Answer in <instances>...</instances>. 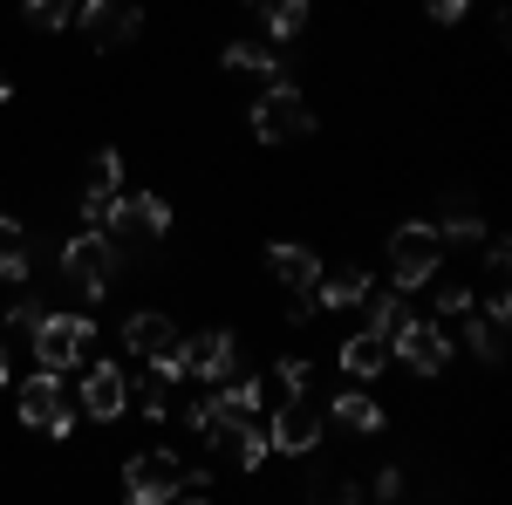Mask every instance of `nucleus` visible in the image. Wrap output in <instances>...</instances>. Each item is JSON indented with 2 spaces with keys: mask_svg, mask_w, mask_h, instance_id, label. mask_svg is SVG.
Returning a JSON list of instances; mask_svg holds the SVG:
<instances>
[{
  "mask_svg": "<svg viewBox=\"0 0 512 505\" xmlns=\"http://www.w3.org/2000/svg\"><path fill=\"white\" fill-rule=\"evenodd\" d=\"M246 123H253L260 144H301V137L315 130V110H308V96H301L287 76H274L260 96H253V117Z\"/></svg>",
  "mask_w": 512,
  "mask_h": 505,
  "instance_id": "obj_1",
  "label": "nucleus"
},
{
  "mask_svg": "<svg viewBox=\"0 0 512 505\" xmlns=\"http://www.w3.org/2000/svg\"><path fill=\"white\" fill-rule=\"evenodd\" d=\"M192 485V465L178 458V451H137L130 465H123V505H171L178 492Z\"/></svg>",
  "mask_w": 512,
  "mask_h": 505,
  "instance_id": "obj_2",
  "label": "nucleus"
},
{
  "mask_svg": "<svg viewBox=\"0 0 512 505\" xmlns=\"http://www.w3.org/2000/svg\"><path fill=\"white\" fill-rule=\"evenodd\" d=\"M437 267H444V239H437L431 219H410V226H396V233H390V280H396V294L431 287Z\"/></svg>",
  "mask_w": 512,
  "mask_h": 505,
  "instance_id": "obj_3",
  "label": "nucleus"
},
{
  "mask_svg": "<svg viewBox=\"0 0 512 505\" xmlns=\"http://www.w3.org/2000/svg\"><path fill=\"white\" fill-rule=\"evenodd\" d=\"M89 349H96V321H89V314H41L35 321V362L48 369V376L82 369Z\"/></svg>",
  "mask_w": 512,
  "mask_h": 505,
  "instance_id": "obj_4",
  "label": "nucleus"
},
{
  "mask_svg": "<svg viewBox=\"0 0 512 505\" xmlns=\"http://www.w3.org/2000/svg\"><path fill=\"white\" fill-rule=\"evenodd\" d=\"M117 267H123V246H117L110 233H89V226H82V233L62 246V273L76 280L89 301H96V294L110 287V273H117Z\"/></svg>",
  "mask_w": 512,
  "mask_h": 505,
  "instance_id": "obj_5",
  "label": "nucleus"
},
{
  "mask_svg": "<svg viewBox=\"0 0 512 505\" xmlns=\"http://www.w3.org/2000/svg\"><path fill=\"white\" fill-rule=\"evenodd\" d=\"M103 233L117 239V246H130V239H164V233H171V198H158V192H117V198H110Z\"/></svg>",
  "mask_w": 512,
  "mask_h": 505,
  "instance_id": "obj_6",
  "label": "nucleus"
},
{
  "mask_svg": "<svg viewBox=\"0 0 512 505\" xmlns=\"http://www.w3.org/2000/svg\"><path fill=\"white\" fill-rule=\"evenodd\" d=\"M267 267H274V280L280 287H287V294H294V321H308V294H315V280H321V253L315 246H301V239H274V246H267Z\"/></svg>",
  "mask_w": 512,
  "mask_h": 505,
  "instance_id": "obj_7",
  "label": "nucleus"
},
{
  "mask_svg": "<svg viewBox=\"0 0 512 505\" xmlns=\"http://www.w3.org/2000/svg\"><path fill=\"white\" fill-rule=\"evenodd\" d=\"M21 424L28 430H41V437H69L76 430V403L62 396V376H28L21 383Z\"/></svg>",
  "mask_w": 512,
  "mask_h": 505,
  "instance_id": "obj_8",
  "label": "nucleus"
},
{
  "mask_svg": "<svg viewBox=\"0 0 512 505\" xmlns=\"http://www.w3.org/2000/svg\"><path fill=\"white\" fill-rule=\"evenodd\" d=\"M458 335L472 342V355L485 362V369H499V362H506V335H512V294H506V287H492V301L465 314Z\"/></svg>",
  "mask_w": 512,
  "mask_h": 505,
  "instance_id": "obj_9",
  "label": "nucleus"
},
{
  "mask_svg": "<svg viewBox=\"0 0 512 505\" xmlns=\"http://www.w3.org/2000/svg\"><path fill=\"white\" fill-rule=\"evenodd\" d=\"M390 355L410 362V376H437V369L451 362V335H444L437 321H417V314H410V321L390 335Z\"/></svg>",
  "mask_w": 512,
  "mask_h": 505,
  "instance_id": "obj_10",
  "label": "nucleus"
},
{
  "mask_svg": "<svg viewBox=\"0 0 512 505\" xmlns=\"http://www.w3.org/2000/svg\"><path fill=\"white\" fill-rule=\"evenodd\" d=\"M82 410H89V424H117L123 410H130L123 362H82Z\"/></svg>",
  "mask_w": 512,
  "mask_h": 505,
  "instance_id": "obj_11",
  "label": "nucleus"
},
{
  "mask_svg": "<svg viewBox=\"0 0 512 505\" xmlns=\"http://www.w3.org/2000/svg\"><path fill=\"white\" fill-rule=\"evenodd\" d=\"M76 21L96 48H130L144 35V7H117V0H76Z\"/></svg>",
  "mask_w": 512,
  "mask_h": 505,
  "instance_id": "obj_12",
  "label": "nucleus"
},
{
  "mask_svg": "<svg viewBox=\"0 0 512 505\" xmlns=\"http://www.w3.org/2000/svg\"><path fill=\"white\" fill-rule=\"evenodd\" d=\"M185 376H198V383H233L239 376V335L233 328L192 335V342H185Z\"/></svg>",
  "mask_w": 512,
  "mask_h": 505,
  "instance_id": "obj_13",
  "label": "nucleus"
},
{
  "mask_svg": "<svg viewBox=\"0 0 512 505\" xmlns=\"http://www.w3.org/2000/svg\"><path fill=\"white\" fill-rule=\"evenodd\" d=\"M267 417V396H260V383L253 376H233V383H219V396L205 403V437L212 430H246Z\"/></svg>",
  "mask_w": 512,
  "mask_h": 505,
  "instance_id": "obj_14",
  "label": "nucleus"
},
{
  "mask_svg": "<svg viewBox=\"0 0 512 505\" xmlns=\"http://www.w3.org/2000/svg\"><path fill=\"white\" fill-rule=\"evenodd\" d=\"M267 444H274V451H287V458H308V451L321 444L315 403H308V396H287V403L274 410V424H267Z\"/></svg>",
  "mask_w": 512,
  "mask_h": 505,
  "instance_id": "obj_15",
  "label": "nucleus"
},
{
  "mask_svg": "<svg viewBox=\"0 0 512 505\" xmlns=\"http://www.w3.org/2000/svg\"><path fill=\"white\" fill-rule=\"evenodd\" d=\"M123 192V157L117 151H96L89 157V178H82V226L89 233H103V219H110V198Z\"/></svg>",
  "mask_w": 512,
  "mask_h": 505,
  "instance_id": "obj_16",
  "label": "nucleus"
},
{
  "mask_svg": "<svg viewBox=\"0 0 512 505\" xmlns=\"http://www.w3.org/2000/svg\"><path fill=\"white\" fill-rule=\"evenodd\" d=\"M178 342H185V335H178V321L158 314V308H137L130 321H123V349L137 355V362H158V355H171Z\"/></svg>",
  "mask_w": 512,
  "mask_h": 505,
  "instance_id": "obj_17",
  "label": "nucleus"
},
{
  "mask_svg": "<svg viewBox=\"0 0 512 505\" xmlns=\"http://www.w3.org/2000/svg\"><path fill=\"white\" fill-rule=\"evenodd\" d=\"M205 444L219 451V465H226V471H260V465H267V451H274L260 424H246V430H212Z\"/></svg>",
  "mask_w": 512,
  "mask_h": 505,
  "instance_id": "obj_18",
  "label": "nucleus"
},
{
  "mask_svg": "<svg viewBox=\"0 0 512 505\" xmlns=\"http://www.w3.org/2000/svg\"><path fill=\"white\" fill-rule=\"evenodd\" d=\"M410 301H403V294H396V287H369V301H362V335H376V342H390L396 328H403V321H410Z\"/></svg>",
  "mask_w": 512,
  "mask_h": 505,
  "instance_id": "obj_19",
  "label": "nucleus"
},
{
  "mask_svg": "<svg viewBox=\"0 0 512 505\" xmlns=\"http://www.w3.org/2000/svg\"><path fill=\"white\" fill-rule=\"evenodd\" d=\"M355 301H369V273H362V267L321 273L315 294H308V308H355Z\"/></svg>",
  "mask_w": 512,
  "mask_h": 505,
  "instance_id": "obj_20",
  "label": "nucleus"
},
{
  "mask_svg": "<svg viewBox=\"0 0 512 505\" xmlns=\"http://www.w3.org/2000/svg\"><path fill=\"white\" fill-rule=\"evenodd\" d=\"M437 239H444V246H478V239H485V219H478V205H472L465 192H451V198H444Z\"/></svg>",
  "mask_w": 512,
  "mask_h": 505,
  "instance_id": "obj_21",
  "label": "nucleus"
},
{
  "mask_svg": "<svg viewBox=\"0 0 512 505\" xmlns=\"http://www.w3.org/2000/svg\"><path fill=\"white\" fill-rule=\"evenodd\" d=\"M28 267H35V239L21 219L0 212V280H28Z\"/></svg>",
  "mask_w": 512,
  "mask_h": 505,
  "instance_id": "obj_22",
  "label": "nucleus"
},
{
  "mask_svg": "<svg viewBox=\"0 0 512 505\" xmlns=\"http://www.w3.org/2000/svg\"><path fill=\"white\" fill-rule=\"evenodd\" d=\"M308 21H315V7H308V0H267V48L301 41V35H308Z\"/></svg>",
  "mask_w": 512,
  "mask_h": 505,
  "instance_id": "obj_23",
  "label": "nucleus"
},
{
  "mask_svg": "<svg viewBox=\"0 0 512 505\" xmlns=\"http://www.w3.org/2000/svg\"><path fill=\"white\" fill-rule=\"evenodd\" d=\"M342 369H349L355 383L383 376V369H390V342H376V335H349V342H342Z\"/></svg>",
  "mask_w": 512,
  "mask_h": 505,
  "instance_id": "obj_24",
  "label": "nucleus"
},
{
  "mask_svg": "<svg viewBox=\"0 0 512 505\" xmlns=\"http://www.w3.org/2000/svg\"><path fill=\"white\" fill-rule=\"evenodd\" d=\"M219 62H226L233 76H267V82L280 76V62H274V48H267V41H226V55H219Z\"/></svg>",
  "mask_w": 512,
  "mask_h": 505,
  "instance_id": "obj_25",
  "label": "nucleus"
},
{
  "mask_svg": "<svg viewBox=\"0 0 512 505\" xmlns=\"http://www.w3.org/2000/svg\"><path fill=\"white\" fill-rule=\"evenodd\" d=\"M328 417H335L342 430H362V437H369V430H383V410H376V396H362V389H342Z\"/></svg>",
  "mask_w": 512,
  "mask_h": 505,
  "instance_id": "obj_26",
  "label": "nucleus"
},
{
  "mask_svg": "<svg viewBox=\"0 0 512 505\" xmlns=\"http://www.w3.org/2000/svg\"><path fill=\"white\" fill-rule=\"evenodd\" d=\"M21 21L41 28V35H62V28L76 21V0H28V7H21Z\"/></svg>",
  "mask_w": 512,
  "mask_h": 505,
  "instance_id": "obj_27",
  "label": "nucleus"
},
{
  "mask_svg": "<svg viewBox=\"0 0 512 505\" xmlns=\"http://www.w3.org/2000/svg\"><path fill=\"white\" fill-rule=\"evenodd\" d=\"M478 301H472V287H437V328H444V335H458V328H465V314H472Z\"/></svg>",
  "mask_w": 512,
  "mask_h": 505,
  "instance_id": "obj_28",
  "label": "nucleus"
},
{
  "mask_svg": "<svg viewBox=\"0 0 512 505\" xmlns=\"http://www.w3.org/2000/svg\"><path fill=\"white\" fill-rule=\"evenodd\" d=\"M274 376H280V389H287V396H308V383H315V362H308V355H280Z\"/></svg>",
  "mask_w": 512,
  "mask_h": 505,
  "instance_id": "obj_29",
  "label": "nucleus"
},
{
  "mask_svg": "<svg viewBox=\"0 0 512 505\" xmlns=\"http://www.w3.org/2000/svg\"><path fill=\"white\" fill-rule=\"evenodd\" d=\"M478 246H485V273H492V280L506 287V267H512V246H506V233H485Z\"/></svg>",
  "mask_w": 512,
  "mask_h": 505,
  "instance_id": "obj_30",
  "label": "nucleus"
},
{
  "mask_svg": "<svg viewBox=\"0 0 512 505\" xmlns=\"http://www.w3.org/2000/svg\"><path fill=\"white\" fill-rule=\"evenodd\" d=\"M35 301H7V314H0V335H35Z\"/></svg>",
  "mask_w": 512,
  "mask_h": 505,
  "instance_id": "obj_31",
  "label": "nucleus"
},
{
  "mask_svg": "<svg viewBox=\"0 0 512 505\" xmlns=\"http://www.w3.org/2000/svg\"><path fill=\"white\" fill-rule=\"evenodd\" d=\"M465 7H472V0H424V14H431L437 28H458V21H465Z\"/></svg>",
  "mask_w": 512,
  "mask_h": 505,
  "instance_id": "obj_32",
  "label": "nucleus"
},
{
  "mask_svg": "<svg viewBox=\"0 0 512 505\" xmlns=\"http://www.w3.org/2000/svg\"><path fill=\"white\" fill-rule=\"evenodd\" d=\"M390 499H403V465H383V471H376V505H390Z\"/></svg>",
  "mask_w": 512,
  "mask_h": 505,
  "instance_id": "obj_33",
  "label": "nucleus"
},
{
  "mask_svg": "<svg viewBox=\"0 0 512 505\" xmlns=\"http://www.w3.org/2000/svg\"><path fill=\"white\" fill-rule=\"evenodd\" d=\"M0 383H7V335H0Z\"/></svg>",
  "mask_w": 512,
  "mask_h": 505,
  "instance_id": "obj_34",
  "label": "nucleus"
},
{
  "mask_svg": "<svg viewBox=\"0 0 512 505\" xmlns=\"http://www.w3.org/2000/svg\"><path fill=\"white\" fill-rule=\"evenodd\" d=\"M7 96H14V89H7V69H0V103H7Z\"/></svg>",
  "mask_w": 512,
  "mask_h": 505,
  "instance_id": "obj_35",
  "label": "nucleus"
},
{
  "mask_svg": "<svg viewBox=\"0 0 512 505\" xmlns=\"http://www.w3.org/2000/svg\"><path fill=\"white\" fill-rule=\"evenodd\" d=\"M185 505H212V499H205V492H198V499H185Z\"/></svg>",
  "mask_w": 512,
  "mask_h": 505,
  "instance_id": "obj_36",
  "label": "nucleus"
}]
</instances>
